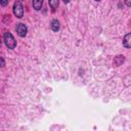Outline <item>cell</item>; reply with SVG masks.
I'll return each instance as SVG.
<instances>
[{"instance_id": "obj_10", "label": "cell", "mask_w": 131, "mask_h": 131, "mask_svg": "<svg viewBox=\"0 0 131 131\" xmlns=\"http://www.w3.org/2000/svg\"><path fill=\"white\" fill-rule=\"evenodd\" d=\"M4 66H5V60L3 59V57H1V56H0V67H1V68H3Z\"/></svg>"}, {"instance_id": "obj_12", "label": "cell", "mask_w": 131, "mask_h": 131, "mask_svg": "<svg viewBox=\"0 0 131 131\" xmlns=\"http://www.w3.org/2000/svg\"><path fill=\"white\" fill-rule=\"evenodd\" d=\"M62 1H63V2H64V3H66V4H67V3H69V2H70V1H71V0H62Z\"/></svg>"}, {"instance_id": "obj_7", "label": "cell", "mask_w": 131, "mask_h": 131, "mask_svg": "<svg viewBox=\"0 0 131 131\" xmlns=\"http://www.w3.org/2000/svg\"><path fill=\"white\" fill-rule=\"evenodd\" d=\"M32 5H33V8L38 11V10H40L42 8L43 0H33L32 1Z\"/></svg>"}, {"instance_id": "obj_1", "label": "cell", "mask_w": 131, "mask_h": 131, "mask_svg": "<svg viewBox=\"0 0 131 131\" xmlns=\"http://www.w3.org/2000/svg\"><path fill=\"white\" fill-rule=\"evenodd\" d=\"M3 40H4V43L5 45L7 46V48L9 49H14L16 47V41L14 39V37L12 36L11 33L9 32H5L3 34Z\"/></svg>"}, {"instance_id": "obj_13", "label": "cell", "mask_w": 131, "mask_h": 131, "mask_svg": "<svg viewBox=\"0 0 131 131\" xmlns=\"http://www.w3.org/2000/svg\"><path fill=\"white\" fill-rule=\"evenodd\" d=\"M2 46V42H1V39H0V47Z\"/></svg>"}, {"instance_id": "obj_2", "label": "cell", "mask_w": 131, "mask_h": 131, "mask_svg": "<svg viewBox=\"0 0 131 131\" xmlns=\"http://www.w3.org/2000/svg\"><path fill=\"white\" fill-rule=\"evenodd\" d=\"M12 10H13V14L18 17V18H21L24 16V6L21 4L20 1H15L13 3V7H12Z\"/></svg>"}, {"instance_id": "obj_4", "label": "cell", "mask_w": 131, "mask_h": 131, "mask_svg": "<svg viewBox=\"0 0 131 131\" xmlns=\"http://www.w3.org/2000/svg\"><path fill=\"white\" fill-rule=\"evenodd\" d=\"M123 46L127 49L131 47V33H127L123 38Z\"/></svg>"}, {"instance_id": "obj_14", "label": "cell", "mask_w": 131, "mask_h": 131, "mask_svg": "<svg viewBox=\"0 0 131 131\" xmlns=\"http://www.w3.org/2000/svg\"><path fill=\"white\" fill-rule=\"evenodd\" d=\"M95 1H100V0H95Z\"/></svg>"}, {"instance_id": "obj_6", "label": "cell", "mask_w": 131, "mask_h": 131, "mask_svg": "<svg viewBox=\"0 0 131 131\" xmlns=\"http://www.w3.org/2000/svg\"><path fill=\"white\" fill-rule=\"evenodd\" d=\"M50 28L53 32H58L59 31V28H60V25H59V21L57 19H52L51 23H50Z\"/></svg>"}, {"instance_id": "obj_3", "label": "cell", "mask_w": 131, "mask_h": 131, "mask_svg": "<svg viewBox=\"0 0 131 131\" xmlns=\"http://www.w3.org/2000/svg\"><path fill=\"white\" fill-rule=\"evenodd\" d=\"M15 31L17 33V35L20 37V38H24L27 36V33H28V28L25 24L23 23H19L16 25V28H15Z\"/></svg>"}, {"instance_id": "obj_5", "label": "cell", "mask_w": 131, "mask_h": 131, "mask_svg": "<svg viewBox=\"0 0 131 131\" xmlns=\"http://www.w3.org/2000/svg\"><path fill=\"white\" fill-rule=\"evenodd\" d=\"M124 61H125V56L122 55V54H120V55L115 56L113 63H114L115 67H120V66H122L124 63Z\"/></svg>"}, {"instance_id": "obj_11", "label": "cell", "mask_w": 131, "mask_h": 131, "mask_svg": "<svg viewBox=\"0 0 131 131\" xmlns=\"http://www.w3.org/2000/svg\"><path fill=\"white\" fill-rule=\"evenodd\" d=\"M124 2L127 7H131V0H124Z\"/></svg>"}, {"instance_id": "obj_9", "label": "cell", "mask_w": 131, "mask_h": 131, "mask_svg": "<svg viewBox=\"0 0 131 131\" xmlns=\"http://www.w3.org/2000/svg\"><path fill=\"white\" fill-rule=\"evenodd\" d=\"M8 2H9V0H0V4L2 6H6L8 4Z\"/></svg>"}, {"instance_id": "obj_8", "label": "cell", "mask_w": 131, "mask_h": 131, "mask_svg": "<svg viewBox=\"0 0 131 131\" xmlns=\"http://www.w3.org/2000/svg\"><path fill=\"white\" fill-rule=\"evenodd\" d=\"M48 3H49V6H50L51 10L54 12L55 9L57 8L58 4H59V0H48Z\"/></svg>"}]
</instances>
